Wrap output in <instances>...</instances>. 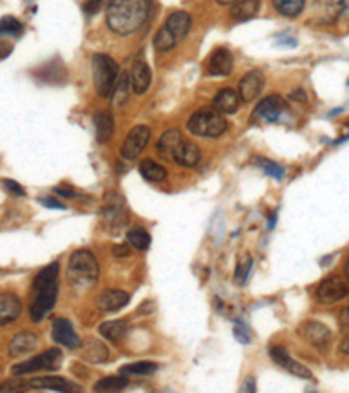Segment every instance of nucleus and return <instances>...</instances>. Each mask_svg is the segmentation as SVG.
I'll return each mask as SVG.
<instances>
[{"label":"nucleus","mask_w":349,"mask_h":393,"mask_svg":"<svg viewBox=\"0 0 349 393\" xmlns=\"http://www.w3.org/2000/svg\"><path fill=\"white\" fill-rule=\"evenodd\" d=\"M233 67H234L233 53L226 48H218L215 49L213 55L210 56V62H208V73L217 77H226L233 72Z\"/></svg>","instance_id":"15"},{"label":"nucleus","mask_w":349,"mask_h":393,"mask_svg":"<svg viewBox=\"0 0 349 393\" xmlns=\"http://www.w3.org/2000/svg\"><path fill=\"white\" fill-rule=\"evenodd\" d=\"M348 0H318L316 19L318 23H334L346 11Z\"/></svg>","instance_id":"21"},{"label":"nucleus","mask_w":349,"mask_h":393,"mask_svg":"<svg viewBox=\"0 0 349 393\" xmlns=\"http://www.w3.org/2000/svg\"><path fill=\"white\" fill-rule=\"evenodd\" d=\"M152 9V0H110L107 23L114 33L129 35L147 21Z\"/></svg>","instance_id":"1"},{"label":"nucleus","mask_w":349,"mask_h":393,"mask_svg":"<svg viewBox=\"0 0 349 393\" xmlns=\"http://www.w3.org/2000/svg\"><path fill=\"white\" fill-rule=\"evenodd\" d=\"M131 93H133V89H131L129 79H127V72L119 73V77H117L116 80V86H114L112 89V95H110L112 96L114 107H116V109H123V107L129 102Z\"/></svg>","instance_id":"25"},{"label":"nucleus","mask_w":349,"mask_h":393,"mask_svg":"<svg viewBox=\"0 0 349 393\" xmlns=\"http://www.w3.org/2000/svg\"><path fill=\"white\" fill-rule=\"evenodd\" d=\"M348 295V283L341 277L325 278L316 290V299L323 304H334Z\"/></svg>","instance_id":"9"},{"label":"nucleus","mask_w":349,"mask_h":393,"mask_svg":"<svg viewBox=\"0 0 349 393\" xmlns=\"http://www.w3.org/2000/svg\"><path fill=\"white\" fill-rule=\"evenodd\" d=\"M100 268L98 261L89 250H77L73 252L69 261V270H66V278L77 290H86V288L95 287L98 281Z\"/></svg>","instance_id":"3"},{"label":"nucleus","mask_w":349,"mask_h":393,"mask_svg":"<svg viewBox=\"0 0 349 393\" xmlns=\"http://www.w3.org/2000/svg\"><path fill=\"white\" fill-rule=\"evenodd\" d=\"M269 355H271V358H273V360L276 362L278 365H280V367L287 369L288 372H292V374L297 376V378H302V379L313 378V374H311L310 369H305L304 365L298 364V362H295L294 358L288 355L287 348H283V346H271Z\"/></svg>","instance_id":"11"},{"label":"nucleus","mask_w":349,"mask_h":393,"mask_svg":"<svg viewBox=\"0 0 349 393\" xmlns=\"http://www.w3.org/2000/svg\"><path fill=\"white\" fill-rule=\"evenodd\" d=\"M2 186H4V189L8 191L11 196H15V198H23V196H26V191L23 189L21 186H19L16 180H11V179H2Z\"/></svg>","instance_id":"39"},{"label":"nucleus","mask_w":349,"mask_h":393,"mask_svg":"<svg viewBox=\"0 0 349 393\" xmlns=\"http://www.w3.org/2000/svg\"><path fill=\"white\" fill-rule=\"evenodd\" d=\"M127 378L124 374L120 376H107L102 378L95 385V392H120L127 386Z\"/></svg>","instance_id":"32"},{"label":"nucleus","mask_w":349,"mask_h":393,"mask_svg":"<svg viewBox=\"0 0 349 393\" xmlns=\"http://www.w3.org/2000/svg\"><path fill=\"white\" fill-rule=\"evenodd\" d=\"M25 386V383L19 381V379H12V381L4 383V385L0 386V392H19V390H23Z\"/></svg>","instance_id":"42"},{"label":"nucleus","mask_w":349,"mask_h":393,"mask_svg":"<svg viewBox=\"0 0 349 393\" xmlns=\"http://www.w3.org/2000/svg\"><path fill=\"white\" fill-rule=\"evenodd\" d=\"M251 266H253V261H251V257L248 254H243L240 257V262H238V268H236V274H234V278H236V283L243 285L244 281H247L248 274H250V270Z\"/></svg>","instance_id":"37"},{"label":"nucleus","mask_w":349,"mask_h":393,"mask_svg":"<svg viewBox=\"0 0 349 393\" xmlns=\"http://www.w3.org/2000/svg\"><path fill=\"white\" fill-rule=\"evenodd\" d=\"M257 163L260 164V166L264 168V171H266L267 175H271L273 179H276V180L283 179L285 170L278 163H273V161H267V159H257Z\"/></svg>","instance_id":"38"},{"label":"nucleus","mask_w":349,"mask_h":393,"mask_svg":"<svg viewBox=\"0 0 349 393\" xmlns=\"http://www.w3.org/2000/svg\"><path fill=\"white\" fill-rule=\"evenodd\" d=\"M39 203L44 204V207H46V208H55V210H65V204L60 203V201L55 200V198H40Z\"/></svg>","instance_id":"44"},{"label":"nucleus","mask_w":349,"mask_h":393,"mask_svg":"<svg viewBox=\"0 0 349 393\" xmlns=\"http://www.w3.org/2000/svg\"><path fill=\"white\" fill-rule=\"evenodd\" d=\"M236 0H217V4L220 6H233Z\"/></svg>","instance_id":"50"},{"label":"nucleus","mask_w":349,"mask_h":393,"mask_svg":"<svg viewBox=\"0 0 349 393\" xmlns=\"http://www.w3.org/2000/svg\"><path fill=\"white\" fill-rule=\"evenodd\" d=\"M285 110H287V103H285V100L280 95L267 96V98H264L257 105L253 119L264 121V123H276Z\"/></svg>","instance_id":"10"},{"label":"nucleus","mask_w":349,"mask_h":393,"mask_svg":"<svg viewBox=\"0 0 349 393\" xmlns=\"http://www.w3.org/2000/svg\"><path fill=\"white\" fill-rule=\"evenodd\" d=\"M213 103L215 109L220 110L222 114H234L240 109V95L234 89L226 87V89H222V91H218L215 95Z\"/></svg>","instance_id":"24"},{"label":"nucleus","mask_w":349,"mask_h":393,"mask_svg":"<svg viewBox=\"0 0 349 393\" xmlns=\"http://www.w3.org/2000/svg\"><path fill=\"white\" fill-rule=\"evenodd\" d=\"M12 49H15V46H12L11 40L0 39V60L8 58V56L12 53Z\"/></svg>","instance_id":"43"},{"label":"nucleus","mask_w":349,"mask_h":393,"mask_svg":"<svg viewBox=\"0 0 349 393\" xmlns=\"http://www.w3.org/2000/svg\"><path fill=\"white\" fill-rule=\"evenodd\" d=\"M100 8H102V0H87L86 4L82 6V11L87 16H93L100 11Z\"/></svg>","instance_id":"41"},{"label":"nucleus","mask_w":349,"mask_h":393,"mask_svg":"<svg viewBox=\"0 0 349 393\" xmlns=\"http://www.w3.org/2000/svg\"><path fill=\"white\" fill-rule=\"evenodd\" d=\"M302 334H304V338L307 339L311 344L316 346V348H320V349L327 348L332 341L330 329H328L325 324H321V322H316V320L305 322L304 327H302Z\"/></svg>","instance_id":"14"},{"label":"nucleus","mask_w":349,"mask_h":393,"mask_svg":"<svg viewBox=\"0 0 349 393\" xmlns=\"http://www.w3.org/2000/svg\"><path fill=\"white\" fill-rule=\"evenodd\" d=\"M112 250L116 257H127V255H129V247H127V245H116Z\"/></svg>","instance_id":"45"},{"label":"nucleus","mask_w":349,"mask_h":393,"mask_svg":"<svg viewBox=\"0 0 349 393\" xmlns=\"http://www.w3.org/2000/svg\"><path fill=\"white\" fill-rule=\"evenodd\" d=\"M184 139V135L180 133V130H168L163 137L157 142V152L163 157L171 161V152L177 147V143Z\"/></svg>","instance_id":"29"},{"label":"nucleus","mask_w":349,"mask_h":393,"mask_svg":"<svg viewBox=\"0 0 349 393\" xmlns=\"http://www.w3.org/2000/svg\"><path fill=\"white\" fill-rule=\"evenodd\" d=\"M28 386L35 390H55V392H66V390H70V385L66 383V379L58 378V376L35 378L28 383Z\"/></svg>","instance_id":"28"},{"label":"nucleus","mask_w":349,"mask_h":393,"mask_svg":"<svg viewBox=\"0 0 349 393\" xmlns=\"http://www.w3.org/2000/svg\"><path fill=\"white\" fill-rule=\"evenodd\" d=\"M243 392H255L253 379H250V381H248V383H247V385H243Z\"/></svg>","instance_id":"49"},{"label":"nucleus","mask_w":349,"mask_h":393,"mask_svg":"<svg viewBox=\"0 0 349 393\" xmlns=\"http://www.w3.org/2000/svg\"><path fill=\"white\" fill-rule=\"evenodd\" d=\"M150 140V128L145 124H138L133 130L127 133V137L124 139L123 149H120V156L124 159H136L140 154L143 152L147 146H149Z\"/></svg>","instance_id":"7"},{"label":"nucleus","mask_w":349,"mask_h":393,"mask_svg":"<svg viewBox=\"0 0 349 393\" xmlns=\"http://www.w3.org/2000/svg\"><path fill=\"white\" fill-rule=\"evenodd\" d=\"M157 371V364L154 362H136V364L124 365L120 369V374L124 376H149Z\"/></svg>","instance_id":"34"},{"label":"nucleus","mask_w":349,"mask_h":393,"mask_svg":"<svg viewBox=\"0 0 349 393\" xmlns=\"http://www.w3.org/2000/svg\"><path fill=\"white\" fill-rule=\"evenodd\" d=\"M126 238L127 243L133 248H136V250H147L150 245V234L147 233L145 229H142V227H133V229H129Z\"/></svg>","instance_id":"33"},{"label":"nucleus","mask_w":349,"mask_h":393,"mask_svg":"<svg viewBox=\"0 0 349 393\" xmlns=\"http://www.w3.org/2000/svg\"><path fill=\"white\" fill-rule=\"evenodd\" d=\"M276 11L285 18H297L305 6V0H273Z\"/></svg>","instance_id":"31"},{"label":"nucleus","mask_w":349,"mask_h":393,"mask_svg":"<svg viewBox=\"0 0 349 393\" xmlns=\"http://www.w3.org/2000/svg\"><path fill=\"white\" fill-rule=\"evenodd\" d=\"M91 67L96 93L102 98H109L112 95L117 77H119V65L109 55H95L93 56Z\"/></svg>","instance_id":"5"},{"label":"nucleus","mask_w":349,"mask_h":393,"mask_svg":"<svg viewBox=\"0 0 349 393\" xmlns=\"http://www.w3.org/2000/svg\"><path fill=\"white\" fill-rule=\"evenodd\" d=\"M21 299L11 292H0V325H8L21 315Z\"/></svg>","instance_id":"18"},{"label":"nucleus","mask_w":349,"mask_h":393,"mask_svg":"<svg viewBox=\"0 0 349 393\" xmlns=\"http://www.w3.org/2000/svg\"><path fill=\"white\" fill-rule=\"evenodd\" d=\"M190 26H193V18H190L189 12L186 11L171 12L170 18L164 23V28L177 39V42L186 39L187 33L190 32Z\"/></svg>","instance_id":"19"},{"label":"nucleus","mask_w":349,"mask_h":393,"mask_svg":"<svg viewBox=\"0 0 349 393\" xmlns=\"http://www.w3.org/2000/svg\"><path fill=\"white\" fill-rule=\"evenodd\" d=\"M127 325L123 320H110L100 325V334L109 341H120L126 335Z\"/></svg>","instance_id":"30"},{"label":"nucleus","mask_w":349,"mask_h":393,"mask_svg":"<svg viewBox=\"0 0 349 393\" xmlns=\"http://www.w3.org/2000/svg\"><path fill=\"white\" fill-rule=\"evenodd\" d=\"M290 98H294V100H297V102H305V98H307V96H305V93L302 91V89H297V91H294L290 95Z\"/></svg>","instance_id":"47"},{"label":"nucleus","mask_w":349,"mask_h":393,"mask_svg":"<svg viewBox=\"0 0 349 393\" xmlns=\"http://www.w3.org/2000/svg\"><path fill=\"white\" fill-rule=\"evenodd\" d=\"M264 89V76L260 70H251L240 80V100L251 102L257 98Z\"/></svg>","instance_id":"16"},{"label":"nucleus","mask_w":349,"mask_h":393,"mask_svg":"<svg viewBox=\"0 0 349 393\" xmlns=\"http://www.w3.org/2000/svg\"><path fill=\"white\" fill-rule=\"evenodd\" d=\"M348 308H344V311H342L341 315V327L344 329V332H348Z\"/></svg>","instance_id":"48"},{"label":"nucleus","mask_w":349,"mask_h":393,"mask_svg":"<svg viewBox=\"0 0 349 393\" xmlns=\"http://www.w3.org/2000/svg\"><path fill=\"white\" fill-rule=\"evenodd\" d=\"M53 339L58 344L70 349H77L80 346V338L77 335L75 329L65 318H58V320L53 322Z\"/></svg>","instance_id":"13"},{"label":"nucleus","mask_w":349,"mask_h":393,"mask_svg":"<svg viewBox=\"0 0 349 393\" xmlns=\"http://www.w3.org/2000/svg\"><path fill=\"white\" fill-rule=\"evenodd\" d=\"M129 302V295L124 290H117V288H110V290H103L96 299V306L100 311L105 313H112V311H119L120 308Z\"/></svg>","instance_id":"20"},{"label":"nucleus","mask_w":349,"mask_h":393,"mask_svg":"<svg viewBox=\"0 0 349 393\" xmlns=\"http://www.w3.org/2000/svg\"><path fill=\"white\" fill-rule=\"evenodd\" d=\"M58 277H60V264L53 262L44 270L37 273L33 278V297L32 306H30V317L32 322H40L49 311L55 308L56 297H58Z\"/></svg>","instance_id":"2"},{"label":"nucleus","mask_w":349,"mask_h":393,"mask_svg":"<svg viewBox=\"0 0 349 393\" xmlns=\"http://www.w3.org/2000/svg\"><path fill=\"white\" fill-rule=\"evenodd\" d=\"M187 128L193 135L204 139H217L227 130V121L220 110L215 107H203L196 110L187 123Z\"/></svg>","instance_id":"4"},{"label":"nucleus","mask_w":349,"mask_h":393,"mask_svg":"<svg viewBox=\"0 0 349 393\" xmlns=\"http://www.w3.org/2000/svg\"><path fill=\"white\" fill-rule=\"evenodd\" d=\"M62 362H63L62 349L51 348L48 349V351H44V353L37 355V357L30 358V360L15 365V367H12V374L25 376V374H33V372H39V371H58V369L62 367Z\"/></svg>","instance_id":"6"},{"label":"nucleus","mask_w":349,"mask_h":393,"mask_svg":"<svg viewBox=\"0 0 349 393\" xmlns=\"http://www.w3.org/2000/svg\"><path fill=\"white\" fill-rule=\"evenodd\" d=\"M37 348V335L33 332H18V334L12 338V341L9 342V355L12 358L25 357L30 355L32 351H35Z\"/></svg>","instance_id":"22"},{"label":"nucleus","mask_w":349,"mask_h":393,"mask_svg":"<svg viewBox=\"0 0 349 393\" xmlns=\"http://www.w3.org/2000/svg\"><path fill=\"white\" fill-rule=\"evenodd\" d=\"M103 217H105V224L110 231L123 229L124 224L127 222V215L124 210V203L120 194L110 193L107 196L105 208H103Z\"/></svg>","instance_id":"8"},{"label":"nucleus","mask_w":349,"mask_h":393,"mask_svg":"<svg viewBox=\"0 0 349 393\" xmlns=\"http://www.w3.org/2000/svg\"><path fill=\"white\" fill-rule=\"evenodd\" d=\"M140 173H142L143 179L149 180V182H152V184L164 182L168 177L166 168H163L154 159H143L142 163H140Z\"/></svg>","instance_id":"27"},{"label":"nucleus","mask_w":349,"mask_h":393,"mask_svg":"<svg viewBox=\"0 0 349 393\" xmlns=\"http://www.w3.org/2000/svg\"><path fill=\"white\" fill-rule=\"evenodd\" d=\"M127 79H129L131 89H133L136 95H143L150 87V80H152L150 67L147 65L145 62H142V60H136V62L131 65L129 72H127Z\"/></svg>","instance_id":"12"},{"label":"nucleus","mask_w":349,"mask_h":393,"mask_svg":"<svg viewBox=\"0 0 349 393\" xmlns=\"http://www.w3.org/2000/svg\"><path fill=\"white\" fill-rule=\"evenodd\" d=\"M234 335H236V339L240 342H244V344L250 342V331H248L247 325L241 324V322H236V325H234Z\"/></svg>","instance_id":"40"},{"label":"nucleus","mask_w":349,"mask_h":393,"mask_svg":"<svg viewBox=\"0 0 349 393\" xmlns=\"http://www.w3.org/2000/svg\"><path fill=\"white\" fill-rule=\"evenodd\" d=\"M23 33V25L12 16L0 18V35L6 37H19Z\"/></svg>","instance_id":"35"},{"label":"nucleus","mask_w":349,"mask_h":393,"mask_svg":"<svg viewBox=\"0 0 349 393\" xmlns=\"http://www.w3.org/2000/svg\"><path fill=\"white\" fill-rule=\"evenodd\" d=\"M154 44H156V48L159 49V51L166 53L171 51L179 42H177V39H174V37L163 26V28L156 33V37H154Z\"/></svg>","instance_id":"36"},{"label":"nucleus","mask_w":349,"mask_h":393,"mask_svg":"<svg viewBox=\"0 0 349 393\" xmlns=\"http://www.w3.org/2000/svg\"><path fill=\"white\" fill-rule=\"evenodd\" d=\"M260 0H236L231 6V16L236 21H248V19L255 18L260 11Z\"/></svg>","instance_id":"23"},{"label":"nucleus","mask_w":349,"mask_h":393,"mask_svg":"<svg viewBox=\"0 0 349 393\" xmlns=\"http://www.w3.org/2000/svg\"><path fill=\"white\" fill-rule=\"evenodd\" d=\"M95 130H96V140L100 143L109 142L110 137L114 133V117L112 114L107 110H100L95 114Z\"/></svg>","instance_id":"26"},{"label":"nucleus","mask_w":349,"mask_h":393,"mask_svg":"<svg viewBox=\"0 0 349 393\" xmlns=\"http://www.w3.org/2000/svg\"><path fill=\"white\" fill-rule=\"evenodd\" d=\"M201 159V149L194 142H187L186 139L180 140L171 152V161L182 164V166H196Z\"/></svg>","instance_id":"17"},{"label":"nucleus","mask_w":349,"mask_h":393,"mask_svg":"<svg viewBox=\"0 0 349 393\" xmlns=\"http://www.w3.org/2000/svg\"><path fill=\"white\" fill-rule=\"evenodd\" d=\"M56 194H60V196H65V198H75V191L72 189H66V187H56L55 189Z\"/></svg>","instance_id":"46"}]
</instances>
